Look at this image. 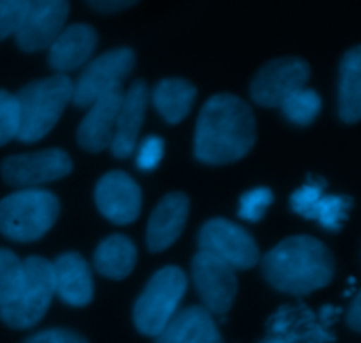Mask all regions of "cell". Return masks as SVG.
I'll return each mask as SVG.
<instances>
[{
    "label": "cell",
    "instance_id": "obj_1",
    "mask_svg": "<svg viewBox=\"0 0 361 343\" xmlns=\"http://www.w3.org/2000/svg\"><path fill=\"white\" fill-rule=\"evenodd\" d=\"M256 118L243 99L217 94L204 102L194 134V155L212 166L231 164L252 150Z\"/></svg>",
    "mask_w": 361,
    "mask_h": 343
},
{
    "label": "cell",
    "instance_id": "obj_2",
    "mask_svg": "<svg viewBox=\"0 0 361 343\" xmlns=\"http://www.w3.org/2000/svg\"><path fill=\"white\" fill-rule=\"evenodd\" d=\"M263 275L277 291L310 294L334 280L335 257L323 242L312 236H291L263 257Z\"/></svg>",
    "mask_w": 361,
    "mask_h": 343
},
{
    "label": "cell",
    "instance_id": "obj_3",
    "mask_svg": "<svg viewBox=\"0 0 361 343\" xmlns=\"http://www.w3.org/2000/svg\"><path fill=\"white\" fill-rule=\"evenodd\" d=\"M74 83L66 74L42 77L28 83L16 94L20 106V132L18 139L35 143L42 139L62 116L73 101Z\"/></svg>",
    "mask_w": 361,
    "mask_h": 343
},
{
    "label": "cell",
    "instance_id": "obj_4",
    "mask_svg": "<svg viewBox=\"0 0 361 343\" xmlns=\"http://www.w3.org/2000/svg\"><path fill=\"white\" fill-rule=\"evenodd\" d=\"M60 203L51 192L25 189L0 201V232L13 242L42 238L55 225Z\"/></svg>",
    "mask_w": 361,
    "mask_h": 343
},
{
    "label": "cell",
    "instance_id": "obj_5",
    "mask_svg": "<svg viewBox=\"0 0 361 343\" xmlns=\"http://www.w3.org/2000/svg\"><path fill=\"white\" fill-rule=\"evenodd\" d=\"M187 291V277L180 268L159 270L134 305V326L147 337L157 338L178 313V305Z\"/></svg>",
    "mask_w": 361,
    "mask_h": 343
},
{
    "label": "cell",
    "instance_id": "obj_6",
    "mask_svg": "<svg viewBox=\"0 0 361 343\" xmlns=\"http://www.w3.org/2000/svg\"><path fill=\"white\" fill-rule=\"evenodd\" d=\"M25 263V282L11 305L0 308V320L13 330L35 326L48 312L55 294L53 264L44 257H28Z\"/></svg>",
    "mask_w": 361,
    "mask_h": 343
},
{
    "label": "cell",
    "instance_id": "obj_7",
    "mask_svg": "<svg viewBox=\"0 0 361 343\" xmlns=\"http://www.w3.org/2000/svg\"><path fill=\"white\" fill-rule=\"evenodd\" d=\"M201 252L233 270H249L259 263V247L249 231L228 218H212L200 231Z\"/></svg>",
    "mask_w": 361,
    "mask_h": 343
},
{
    "label": "cell",
    "instance_id": "obj_8",
    "mask_svg": "<svg viewBox=\"0 0 361 343\" xmlns=\"http://www.w3.org/2000/svg\"><path fill=\"white\" fill-rule=\"evenodd\" d=\"M136 63V55L130 48H116L102 53L88 63L74 83L73 102L78 108H90L95 101L122 85Z\"/></svg>",
    "mask_w": 361,
    "mask_h": 343
},
{
    "label": "cell",
    "instance_id": "obj_9",
    "mask_svg": "<svg viewBox=\"0 0 361 343\" xmlns=\"http://www.w3.org/2000/svg\"><path fill=\"white\" fill-rule=\"evenodd\" d=\"M310 66L298 56H282L259 69L250 85V95L264 108H281L293 94L305 88Z\"/></svg>",
    "mask_w": 361,
    "mask_h": 343
},
{
    "label": "cell",
    "instance_id": "obj_10",
    "mask_svg": "<svg viewBox=\"0 0 361 343\" xmlns=\"http://www.w3.org/2000/svg\"><path fill=\"white\" fill-rule=\"evenodd\" d=\"M73 171V161L60 148H46L32 154L7 157L0 173L7 185L32 189L41 183L55 182Z\"/></svg>",
    "mask_w": 361,
    "mask_h": 343
},
{
    "label": "cell",
    "instance_id": "obj_11",
    "mask_svg": "<svg viewBox=\"0 0 361 343\" xmlns=\"http://www.w3.org/2000/svg\"><path fill=\"white\" fill-rule=\"evenodd\" d=\"M192 278L208 312L215 316L229 312L238 292V280L231 266L200 250L192 259Z\"/></svg>",
    "mask_w": 361,
    "mask_h": 343
},
{
    "label": "cell",
    "instance_id": "obj_12",
    "mask_svg": "<svg viewBox=\"0 0 361 343\" xmlns=\"http://www.w3.org/2000/svg\"><path fill=\"white\" fill-rule=\"evenodd\" d=\"M69 4L62 0H34L28 2L23 21L16 30V44L23 51H41L49 48L63 30Z\"/></svg>",
    "mask_w": 361,
    "mask_h": 343
},
{
    "label": "cell",
    "instance_id": "obj_13",
    "mask_svg": "<svg viewBox=\"0 0 361 343\" xmlns=\"http://www.w3.org/2000/svg\"><path fill=\"white\" fill-rule=\"evenodd\" d=\"M95 203L108 220L127 225L140 217L141 189L127 173L111 171L99 180Z\"/></svg>",
    "mask_w": 361,
    "mask_h": 343
},
{
    "label": "cell",
    "instance_id": "obj_14",
    "mask_svg": "<svg viewBox=\"0 0 361 343\" xmlns=\"http://www.w3.org/2000/svg\"><path fill=\"white\" fill-rule=\"evenodd\" d=\"M326 182L317 178L303 185L291 196V208L302 217L317 220L328 231H338L348 220L353 199L348 196H326Z\"/></svg>",
    "mask_w": 361,
    "mask_h": 343
},
{
    "label": "cell",
    "instance_id": "obj_15",
    "mask_svg": "<svg viewBox=\"0 0 361 343\" xmlns=\"http://www.w3.org/2000/svg\"><path fill=\"white\" fill-rule=\"evenodd\" d=\"M123 95L126 94L120 85L90 106L87 116L78 129V143L81 148L92 151V154H97V151L111 146Z\"/></svg>",
    "mask_w": 361,
    "mask_h": 343
},
{
    "label": "cell",
    "instance_id": "obj_16",
    "mask_svg": "<svg viewBox=\"0 0 361 343\" xmlns=\"http://www.w3.org/2000/svg\"><path fill=\"white\" fill-rule=\"evenodd\" d=\"M148 85L143 80H137L130 85L126 92L120 108L118 118H116L115 136L111 141V154L116 158H127L133 155L137 146L141 125H143L145 113L148 106Z\"/></svg>",
    "mask_w": 361,
    "mask_h": 343
},
{
    "label": "cell",
    "instance_id": "obj_17",
    "mask_svg": "<svg viewBox=\"0 0 361 343\" xmlns=\"http://www.w3.org/2000/svg\"><path fill=\"white\" fill-rule=\"evenodd\" d=\"M189 217V197L182 192H171L162 197L152 211L147 227V243L152 252L169 249L182 235Z\"/></svg>",
    "mask_w": 361,
    "mask_h": 343
},
{
    "label": "cell",
    "instance_id": "obj_18",
    "mask_svg": "<svg viewBox=\"0 0 361 343\" xmlns=\"http://www.w3.org/2000/svg\"><path fill=\"white\" fill-rule=\"evenodd\" d=\"M53 264L55 294L71 306H85L94 298V280L87 261L76 252H66Z\"/></svg>",
    "mask_w": 361,
    "mask_h": 343
},
{
    "label": "cell",
    "instance_id": "obj_19",
    "mask_svg": "<svg viewBox=\"0 0 361 343\" xmlns=\"http://www.w3.org/2000/svg\"><path fill=\"white\" fill-rule=\"evenodd\" d=\"M97 46V32L85 23L63 28L56 41L49 46V66L59 74L83 66Z\"/></svg>",
    "mask_w": 361,
    "mask_h": 343
},
{
    "label": "cell",
    "instance_id": "obj_20",
    "mask_svg": "<svg viewBox=\"0 0 361 343\" xmlns=\"http://www.w3.org/2000/svg\"><path fill=\"white\" fill-rule=\"evenodd\" d=\"M155 343H224L214 317L204 306H187L155 338Z\"/></svg>",
    "mask_w": 361,
    "mask_h": 343
},
{
    "label": "cell",
    "instance_id": "obj_21",
    "mask_svg": "<svg viewBox=\"0 0 361 343\" xmlns=\"http://www.w3.org/2000/svg\"><path fill=\"white\" fill-rule=\"evenodd\" d=\"M338 115L345 123H358L361 120V44L345 51L342 56Z\"/></svg>",
    "mask_w": 361,
    "mask_h": 343
},
{
    "label": "cell",
    "instance_id": "obj_22",
    "mask_svg": "<svg viewBox=\"0 0 361 343\" xmlns=\"http://www.w3.org/2000/svg\"><path fill=\"white\" fill-rule=\"evenodd\" d=\"M137 261V250L127 236L113 235L99 243L94 254L95 270L106 278L122 280L133 273Z\"/></svg>",
    "mask_w": 361,
    "mask_h": 343
},
{
    "label": "cell",
    "instance_id": "obj_23",
    "mask_svg": "<svg viewBox=\"0 0 361 343\" xmlns=\"http://www.w3.org/2000/svg\"><path fill=\"white\" fill-rule=\"evenodd\" d=\"M196 87L182 77L161 80L152 92V102L168 123H178L185 118L196 101Z\"/></svg>",
    "mask_w": 361,
    "mask_h": 343
},
{
    "label": "cell",
    "instance_id": "obj_24",
    "mask_svg": "<svg viewBox=\"0 0 361 343\" xmlns=\"http://www.w3.org/2000/svg\"><path fill=\"white\" fill-rule=\"evenodd\" d=\"M270 337L282 343H323V330L310 312H286L274 319Z\"/></svg>",
    "mask_w": 361,
    "mask_h": 343
},
{
    "label": "cell",
    "instance_id": "obj_25",
    "mask_svg": "<svg viewBox=\"0 0 361 343\" xmlns=\"http://www.w3.org/2000/svg\"><path fill=\"white\" fill-rule=\"evenodd\" d=\"M25 282V263L11 250L0 249V308L11 305Z\"/></svg>",
    "mask_w": 361,
    "mask_h": 343
},
{
    "label": "cell",
    "instance_id": "obj_26",
    "mask_svg": "<svg viewBox=\"0 0 361 343\" xmlns=\"http://www.w3.org/2000/svg\"><path fill=\"white\" fill-rule=\"evenodd\" d=\"M321 106H323V102H321L319 94L316 90L302 88L300 92L293 94L281 106V109L289 122L295 123V125L305 127L310 125L317 118V115L321 113Z\"/></svg>",
    "mask_w": 361,
    "mask_h": 343
},
{
    "label": "cell",
    "instance_id": "obj_27",
    "mask_svg": "<svg viewBox=\"0 0 361 343\" xmlns=\"http://www.w3.org/2000/svg\"><path fill=\"white\" fill-rule=\"evenodd\" d=\"M20 132V106L16 95L0 90V146L18 137Z\"/></svg>",
    "mask_w": 361,
    "mask_h": 343
},
{
    "label": "cell",
    "instance_id": "obj_28",
    "mask_svg": "<svg viewBox=\"0 0 361 343\" xmlns=\"http://www.w3.org/2000/svg\"><path fill=\"white\" fill-rule=\"evenodd\" d=\"M274 203V192L267 187H257V189L249 190L240 199L238 215L243 220L259 222L268 211V208Z\"/></svg>",
    "mask_w": 361,
    "mask_h": 343
},
{
    "label": "cell",
    "instance_id": "obj_29",
    "mask_svg": "<svg viewBox=\"0 0 361 343\" xmlns=\"http://www.w3.org/2000/svg\"><path fill=\"white\" fill-rule=\"evenodd\" d=\"M27 9L28 2L23 0H0V41L16 34Z\"/></svg>",
    "mask_w": 361,
    "mask_h": 343
},
{
    "label": "cell",
    "instance_id": "obj_30",
    "mask_svg": "<svg viewBox=\"0 0 361 343\" xmlns=\"http://www.w3.org/2000/svg\"><path fill=\"white\" fill-rule=\"evenodd\" d=\"M162 157H164V139L159 136H148L140 144L136 164L141 171H152L161 164Z\"/></svg>",
    "mask_w": 361,
    "mask_h": 343
},
{
    "label": "cell",
    "instance_id": "obj_31",
    "mask_svg": "<svg viewBox=\"0 0 361 343\" xmlns=\"http://www.w3.org/2000/svg\"><path fill=\"white\" fill-rule=\"evenodd\" d=\"M25 343H88L80 333L71 330H46L37 335H32Z\"/></svg>",
    "mask_w": 361,
    "mask_h": 343
},
{
    "label": "cell",
    "instance_id": "obj_32",
    "mask_svg": "<svg viewBox=\"0 0 361 343\" xmlns=\"http://www.w3.org/2000/svg\"><path fill=\"white\" fill-rule=\"evenodd\" d=\"M348 326L351 328L355 333L361 335V291L356 294V298L353 299L351 306H349Z\"/></svg>",
    "mask_w": 361,
    "mask_h": 343
},
{
    "label": "cell",
    "instance_id": "obj_33",
    "mask_svg": "<svg viewBox=\"0 0 361 343\" xmlns=\"http://www.w3.org/2000/svg\"><path fill=\"white\" fill-rule=\"evenodd\" d=\"M134 2H90V7L102 11V13H115V11L127 9Z\"/></svg>",
    "mask_w": 361,
    "mask_h": 343
},
{
    "label": "cell",
    "instance_id": "obj_34",
    "mask_svg": "<svg viewBox=\"0 0 361 343\" xmlns=\"http://www.w3.org/2000/svg\"><path fill=\"white\" fill-rule=\"evenodd\" d=\"M261 343H282L281 340H277V338H271V337H268V338H264L263 342Z\"/></svg>",
    "mask_w": 361,
    "mask_h": 343
}]
</instances>
